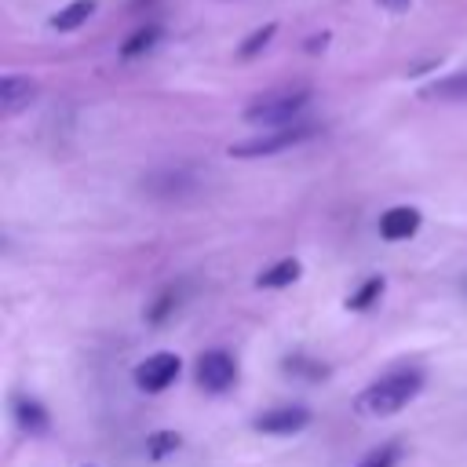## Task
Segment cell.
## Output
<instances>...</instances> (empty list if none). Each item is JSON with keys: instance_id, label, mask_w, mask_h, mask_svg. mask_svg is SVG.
Returning a JSON list of instances; mask_svg holds the SVG:
<instances>
[{"instance_id": "6da1fadb", "label": "cell", "mask_w": 467, "mask_h": 467, "mask_svg": "<svg viewBox=\"0 0 467 467\" xmlns=\"http://www.w3.org/2000/svg\"><path fill=\"white\" fill-rule=\"evenodd\" d=\"M423 390V376L420 372H394V376H383L376 379L372 387H365L354 401V409L361 416H394L401 412L416 394Z\"/></svg>"}, {"instance_id": "7a4b0ae2", "label": "cell", "mask_w": 467, "mask_h": 467, "mask_svg": "<svg viewBox=\"0 0 467 467\" xmlns=\"http://www.w3.org/2000/svg\"><path fill=\"white\" fill-rule=\"evenodd\" d=\"M310 102V91L306 88H296V91H274V95H263L255 99L248 109H244V120L255 124V128H285L292 124Z\"/></svg>"}, {"instance_id": "3957f363", "label": "cell", "mask_w": 467, "mask_h": 467, "mask_svg": "<svg viewBox=\"0 0 467 467\" xmlns=\"http://www.w3.org/2000/svg\"><path fill=\"white\" fill-rule=\"evenodd\" d=\"M317 128H310V124H299V128H281V131H274V135H259V139H248V142H234L230 146V157H270V153H281V150H288V146H299V142H306L310 135H314Z\"/></svg>"}, {"instance_id": "277c9868", "label": "cell", "mask_w": 467, "mask_h": 467, "mask_svg": "<svg viewBox=\"0 0 467 467\" xmlns=\"http://www.w3.org/2000/svg\"><path fill=\"white\" fill-rule=\"evenodd\" d=\"M193 372H197V383L204 390H212V394H223V390H230L237 383V361L226 350H204L197 358Z\"/></svg>"}, {"instance_id": "5b68a950", "label": "cell", "mask_w": 467, "mask_h": 467, "mask_svg": "<svg viewBox=\"0 0 467 467\" xmlns=\"http://www.w3.org/2000/svg\"><path fill=\"white\" fill-rule=\"evenodd\" d=\"M179 368H182V361H179L175 354H153V358H146V361L135 368V383L153 394V390L171 387L175 376H179Z\"/></svg>"}, {"instance_id": "8992f818", "label": "cell", "mask_w": 467, "mask_h": 467, "mask_svg": "<svg viewBox=\"0 0 467 467\" xmlns=\"http://www.w3.org/2000/svg\"><path fill=\"white\" fill-rule=\"evenodd\" d=\"M306 423H310V409H303V405H277V409L263 412L252 427L263 431V434H296Z\"/></svg>"}, {"instance_id": "52a82bcc", "label": "cell", "mask_w": 467, "mask_h": 467, "mask_svg": "<svg viewBox=\"0 0 467 467\" xmlns=\"http://www.w3.org/2000/svg\"><path fill=\"white\" fill-rule=\"evenodd\" d=\"M416 230H420V212L409 208V204L387 208V212L379 215V237H383V241H409Z\"/></svg>"}, {"instance_id": "ba28073f", "label": "cell", "mask_w": 467, "mask_h": 467, "mask_svg": "<svg viewBox=\"0 0 467 467\" xmlns=\"http://www.w3.org/2000/svg\"><path fill=\"white\" fill-rule=\"evenodd\" d=\"M33 99H36V84H33L29 77H15V73H7V77L0 80V109H4L7 117L18 113V109H26Z\"/></svg>"}, {"instance_id": "9c48e42d", "label": "cell", "mask_w": 467, "mask_h": 467, "mask_svg": "<svg viewBox=\"0 0 467 467\" xmlns=\"http://www.w3.org/2000/svg\"><path fill=\"white\" fill-rule=\"evenodd\" d=\"M420 95L423 99H438V102H467V69L463 73H449V77L427 84Z\"/></svg>"}, {"instance_id": "30bf717a", "label": "cell", "mask_w": 467, "mask_h": 467, "mask_svg": "<svg viewBox=\"0 0 467 467\" xmlns=\"http://www.w3.org/2000/svg\"><path fill=\"white\" fill-rule=\"evenodd\" d=\"M95 11H99V0H73V4H66V7L51 18V29H58V33H73V29H80Z\"/></svg>"}, {"instance_id": "8fae6325", "label": "cell", "mask_w": 467, "mask_h": 467, "mask_svg": "<svg viewBox=\"0 0 467 467\" xmlns=\"http://www.w3.org/2000/svg\"><path fill=\"white\" fill-rule=\"evenodd\" d=\"M299 274H303L299 259H277L270 270H263V274L255 277V285H259V288H285V285L299 281Z\"/></svg>"}, {"instance_id": "7c38bea8", "label": "cell", "mask_w": 467, "mask_h": 467, "mask_svg": "<svg viewBox=\"0 0 467 467\" xmlns=\"http://www.w3.org/2000/svg\"><path fill=\"white\" fill-rule=\"evenodd\" d=\"M15 420H18V427L29 431V434H44V431H47V412H44V405L33 401V398H18V401H15Z\"/></svg>"}, {"instance_id": "4fadbf2b", "label": "cell", "mask_w": 467, "mask_h": 467, "mask_svg": "<svg viewBox=\"0 0 467 467\" xmlns=\"http://www.w3.org/2000/svg\"><path fill=\"white\" fill-rule=\"evenodd\" d=\"M157 36H161V29H157V26H142L139 33H131V36L124 40L120 55H124V58H135V55H142V51H146V47H150Z\"/></svg>"}, {"instance_id": "5bb4252c", "label": "cell", "mask_w": 467, "mask_h": 467, "mask_svg": "<svg viewBox=\"0 0 467 467\" xmlns=\"http://www.w3.org/2000/svg\"><path fill=\"white\" fill-rule=\"evenodd\" d=\"M179 445H182V438H179L175 431H157V434H150V441H146V452H150V460H161V456L175 452Z\"/></svg>"}, {"instance_id": "9a60e30c", "label": "cell", "mask_w": 467, "mask_h": 467, "mask_svg": "<svg viewBox=\"0 0 467 467\" xmlns=\"http://www.w3.org/2000/svg\"><path fill=\"white\" fill-rule=\"evenodd\" d=\"M379 292H383V277H372V281H365L350 299H347V310H365V306H372L376 299H379Z\"/></svg>"}, {"instance_id": "2e32d148", "label": "cell", "mask_w": 467, "mask_h": 467, "mask_svg": "<svg viewBox=\"0 0 467 467\" xmlns=\"http://www.w3.org/2000/svg\"><path fill=\"white\" fill-rule=\"evenodd\" d=\"M398 460H401V445H398V441H390V445L372 449L358 467H398Z\"/></svg>"}, {"instance_id": "e0dca14e", "label": "cell", "mask_w": 467, "mask_h": 467, "mask_svg": "<svg viewBox=\"0 0 467 467\" xmlns=\"http://www.w3.org/2000/svg\"><path fill=\"white\" fill-rule=\"evenodd\" d=\"M277 33V26H263V29H255L241 47H237V58H252V55H259L266 44H270V36Z\"/></svg>"}, {"instance_id": "ac0fdd59", "label": "cell", "mask_w": 467, "mask_h": 467, "mask_svg": "<svg viewBox=\"0 0 467 467\" xmlns=\"http://www.w3.org/2000/svg\"><path fill=\"white\" fill-rule=\"evenodd\" d=\"M387 11H394V15H401V11H409L412 7V0H379Z\"/></svg>"}]
</instances>
